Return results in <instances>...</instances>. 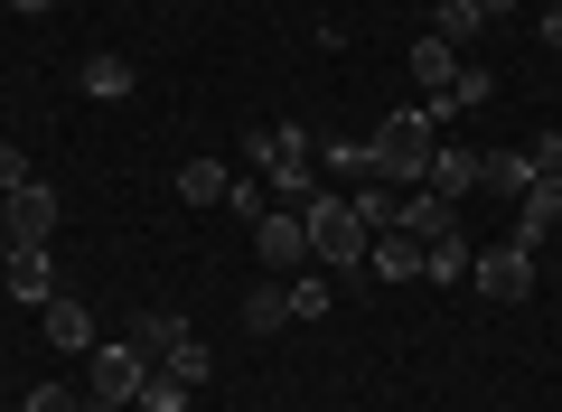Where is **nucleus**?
I'll return each instance as SVG.
<instances>
[{
	"instance_id": "4468645a",
	"label": "nucleus",
	"mask_w": 562,
	"mask_h": 412,
	"mask_svg": "<svg viewBox=\"0 0 562 412\" xmlns=\"http://www.w3.org/2000/svg\"><path fill=\"white\" fill-rule=\"evenodd\" d=\"M422 272H431V281H469V272H479V244H469L460 225H450V235H431V244H422Z\"/></svg>"
},
{
	"instance_id": "f03ea898",
	"label": "nucleus",
	"mask_w": 562,
	"mask_h": 412,
	"mask_svg": "<svg viewBox=\"0 0 562 412\" xmlns=\"http://www.w3.org/2000/svg\"><path fill=\"white\" fill-rule=\"evenodd\" d=\"M244 169L272 188V207H301V197H319V141H310L301 122H281V132H244Z\"/></svg>"
},
{
	"instance_id": "6e6552de",
	"label": "nucleus",
	"mask_w": 562,
	"mask_h": 412,
	"mask_svg": "<svg viewBox=\"0 0 562 412\" xmlns=\"http://www.w3.org/2000/svg\"><path fill=\"white\" fill-rule=\"evenodd\" d=\"M0 281H10V291H20L29 310H47V300H57V254H47V244H10Z\"/></svg>"
},
{
	"instance_id": "7ed1b4c3",
	"label": "nucleus",
	"mask_w": 562,
	"mask_h": 412,
	"mask_svg": "<svg viewBox=\"0 0 562 412\" xmlns=\"http://www.w3.org/2000/svg\"><path fill=\"white\" fill-rule=\"evenodd\" d=\"M301 235H310V263H319V272H357L366 263V235H375V225L357 216V197H301Z\"/></svg>"
},
{
	"instance_id": "9d476101",
	"label": "nucleus",
	"mask_w": 562,
	"mask_h": 412,
	"mask_svg": "<svg viewBox=\"0 0 562 412\" xmlns=\"http://www.w3.org/2000/svg\"><path fill=\"white\" fill-rule=\"evenodd\" d=\"M38 329H47V347H57V356H85V347H94V310H85V300H47V310H38Z\"/></svg>"
},
{
	"instance_id": "dca6fc26",
	"label": "nucleus",
	"mask_w": 562,
	"mask_h": 412,
	"mask_svg": "<svg viewBox=\"0 0 562 412\" xmlns=\"http://www.w3.org/2000/svg\"><path fill=\"white\" fill-rule=\"evenodd\" d=\"M281 300H291V319H301V329H319V319L338 310V291H328L319 272H281Z\"/></svg>"
},
{
	"instance_id": "a211bd4d",
	"label": "nucleus",
	"mask_w": 562,
	"mask_h": 412,
	"mask_svg": "<svg viewBox=\"0 0 562 412\" xmlns=\"http://www.w3.org/2000/svg\"><path fill=\"white\" fill-rule=\"evenodd\" d=\"M179 337H188V319H179V310H140V319H132V347L150 356V366H160V356L179 347Z\"/></svg>"
},
{
	"instance_id": "9b49d317",
	"label": "nucleus",
	"mask_w": 562,
	"mask_h": 412,
	"mask_svg": "<svg viewBox=\"0 0 562 412\" xmlns=\"http://www.w3.org/2000/svg\"><path fill=\"white\" fill-rule=\"evenodd\" d=\"M366 272H375V281H413L422 272V235H403V225L366 235Z\"/></svg>"
},
{
	"instance_id": "7c9ffc66",
	"label": "nucleus",
	"mask_w": 562,
	"mask_h": 412,
	"mask_svg": "<svg viewBox=\"0 0 562 412\" xmlns=\"http://www.w3.org/2000/svg\"><path fill=\"white\" fill-rule=\"evenodd\" d=\"M543 244H553V254H562V225H553V235H543Z\"/></svg>"
},
{
	"instance_id": "c85d7f7f",
	"label": "nucleus",
	"mask_w": 562,
	"mask_h": 412,
	"mask_svg": "<svg viewBox=\"0 0 562 412\" xmlns=\"http://www.w3.org/2000/svg\"><path fill=\"white\" fill-rule=\"evenodd\" d=\"M543 47H562V0H553V10H543Z\"/></svg>"
},
{
	"instance_id": "423d86ee",
	"label": "nucleus",
	"mask_w": 562,
	"mask_h": 412,
	"mask_svg": "<svg viewBox=\"0 0 562 412\" xmlns=\"http://www.w3.org/2000/svg\"><path fill=\"white\" fill-rule=\"evenodd\" d=\"M469 291L506 300V310H516V300H535V254H525V244H487L479 272H469Z\"/></svg>"
},
{
	"instance_id": "cd10ccee",
	"label": "nucleus",
	"mask_w": 562,
	"mask_h": 412,
	"mask_svg": "<svg viewBox=\"0 0 562 412\" xmlns=\"http://www.w3.org/2000/svg\"><path fill=\"white\" fill-rule=\"evenodd\" d=\"M10 10H20V20H47V10H66V0H10Z\"/></svg>"
},
{
	"instance_id": "f257e3e1",
	"label": "nucleus",
	"mask_w": 562,
	"mask_h": 412,
	"mask_svg": "<svg viewBox=\"0 0 562 412\" xmlns=\"http://www.w3.org/2000/svg\"><path fill=\"white\" fill-rule=\"evenodd\" d=\"M431 151H441V122L422 113V103H403V113H384L375 132H366V178L422 188V178H431Z\"/></svg>"
},
{
	"instance_id": "b1692460",
	"label": "nucleus",
	"mask_w": 562,
	"mask_h": 412,
	"mask_svg": "<svg viewBox=\"0 0 562 412\" xmlns=\"http://www.w3.org/2000/svg\"><path fill=\"white\" fill-rule=\"evenodd\" d=\"M20 412H103V403H94V393H66V385H29Z\"/></svg>"
},
{
	"instance_id": "a878e982",
	"label": "nucleus",
	"mask_w": 562,
	"mask_h": 412,
	"mask_svg": "<svg viewBox=\"0 0 562 412\" xmlns=\"http://www.w3.org/2000/svg\"><path fill=\"white\" fill-rule=\"evenodd\" d=\"M225 207H235V216H244V225H254V216H262V207H272V188H262V178H254V169H244V178H235V188H225Z\"/></svg>"
},
{
	"instance_id": "bb28decb",
	"label": "nucleus",
	"mask_w": 562,
	"mask_h": 412,
	"mask_svg": "<svg viewBox=\"0 0 562 412\" xmlns=\"http://www.w3.org/2000/svg\"><path fill=\"white\" fill-rule=\"evenodd\" d=\"M535 169H543V178H562V132H535Z\"/></svg>"
},
{
	"instance_id": "ddd939ff",
	"label": "nucleus",
	"mask_w": 562,
	"mask_h": 412,
	"mask_svg": "<svg viewBox=\"0 0 562 412\" xmlns=\"http://www.w3.org/2000/svg\"><path fill=\"white\" fill-rule=\"evenodd\" d=\"M479 188H487V197H506V207H516V197L535 188V151H479Z\"/></svg>"
},
{
	"instance_id": "2f4dec72",
	"label": "nucleus",
	"mask_w": 562,
	"mask_h": 412,
	"mask_svg": "<svg viewBox=\"0 0 562 412\" xmlns=\"http://www.w3.org/2000/svg\"><path fill=\"white\" fill-rule=\"evenodd\" d=\"M0 263H10V235H0Z\"/></svg>"
},
{
	"instance_id": "412c9836",
	"label": "nucleus",
	"mask_w": 562,
	"mask_h": 412,
	"mask_svg": "<svg viewBox=\"0 0 562 412\" xmlns=\"http://www.w3.org/2000/svg\"><path fill=\"white\" fill-rule=\"evenodd\" d=\"M188 403H198V385H179L169 366H150V375H140V412H188Z\"/></svg>"
},
{
	"instance_id": "393cba45",
	"label": "nucleus",
	"mask_w": 562,
	"mask_h": 412,
	"mask_svg": "<svg viewBox=\"0 0 562 412\" xmlns=\"http://www.w3.org/2000/svg\"><path fill=\"white\" fill-rule=\"evenodd\" d=\"M29 178H38V169H29V151H20V141H10V132H0V197H20Z\"/></svg>"
},
{
	"instance_id": "f3484780",
	"label": "nucleus",
	"mask_w": 562,
	"mask_h": 412,
	"mask_svg": "<svg viewBox=\"0 0 562 412\" xmlns=\"http://www.w3.org/2000/svg\"><path fill=\"white\" fill-rule=\"evenodd\" d=\"M450 225H460V207H450V197H431V188H413V197H403V235H422V244H431V235H450Z\"/></svg>"
},
{
	"instance_id": "c756f323",
	"label": "nucleus",
	"mask_w": 562,
	"mask_h": 412,
	"mask_svg": "<svg viewBox=\"0 0 562 412\" xmlns=\"http://www.w3.org/2000/svg\"><path fill=\"white\" fill-rule=\"evenodd\" d=\"M506 10H516V0H487V20H506Z\"/></svg>"
},
{
	"instance_id": "6ab92c4d",
	"label": "nucleus",
	"mask_w": 562,
	"mask_h": 412,
	"mask_svg": "<svg viewBox=\"0 0 562 412\" xmlns=\"http://www.w3.org/2000/svg\"><path fill=\"white\" fill-rule=\"evenodd\" d=\"M85 94H94V103H122V94H132V57L94 47V57H85Z\"/></svg>"
},
{
	"instance_id": "2eb2a0df",
	"label": "nucleus",
	"mask_w": 562,
	"mask_h": 412,
	"mask_svg": "<svg viewBox=\"0 0 562 412\" xmlns=\"http://www.w3.org/2000/svg\"><path fill=\"white\" fill-rule=\"evenodd\" d=\"M450 76H460V47H450V38H431V29H422V47H413V85H422V103L441 94Z\"/></svg>"
},
{
	"instance_id": "20e7f679",
	"label": "nucleus",
	"mask_w": 562,
	"mask_h": 412,
	"mask_svg": "<svg viewBox=\"0 0 562 412\" xmlns=\"http://www.w3.org/2000/svg\"><path fill=\"white\" fill-rule=\"evenodd\" d=\"M140 375H150V356H140L132 337H94V347H85V393H94L103 412H132Z\"/></svg>"
},
{
	"instance_id": "5701e85b",
	"label": "nucleus",
	"mask_w": 562,
	"mask_h": 412,
	"mask_svg": "<svg viewBox=\"0 0 562 412\" xmlns=\"http://www.w3.org/2000/svg\"><path fill=\"white\" fill-rule=\"evenodd\" d=\"M291 319V300H281V272L262 281V291H244V329H281Z\"/></svg>"
},
{
	"instance_id": "0eeeda50",
	"label": "nucleus",
	"mask_w": 562,
	"mask_h": 412,
	"mask_svg": "<svg viewBox=\"0 0 562 412\" xmlns=\"http://www.w3.org/2000/svg\"><path fill=\"white\" fill-rule=\"evenodd\" d=\"M254 254L272 263V272H301V263H310V235H301V207H262V216H254Z\"/></svg>"
},
{
	"instance_id": "4be33fe9",
	"label": "nucleus",
	"mask_w": 562,
	"mask_h": 412,
	"mask_svg": "<svg viewBox=\"0 0 562 412\" xmlns=\"http://www.w3.org/2000/svg\"><path fill=\"white\" fill-rule=\"evenodd\" d=\"M160 366H169V375H179V385H216V356H206V337H198V329H188V337H179V347H169V356H160Z\"/></svg>"
},
{
	"instance_id": "1a4fd4ad",
	"label": "nucleus",
	"mask_w": 562,
	"mask_h": 412,
	"mask_svg": "<svg viewBox=\"0 0 562 412\" xmlns=\"http://www.w3.org/2000/svg\"><path fill=\"white\" fill-rule=\"evenodd\" d=\"M422 188H431V197H450V207H469V197H479V151L441 132V151H431V178H422Z\"/></svg>"
},
{
	"instance_id": "aec40b11",
	"label": "nucleus",
	"mask_w": 562,
	"mask_h": 412,
	"mask_svg": "<svg viewBox=\"0 0 562 412\" xmlns=\"http://www.w3.org/2000/svg\"><path fill=\"white\" fill-rule=\"evenodd\" d=\"M225 188H235L225 159H188V169H179V197H188V207H225Z\"/></svg>"
},
{
	"instance_id": "f8f14e48",
	"label": "nucleus",
	"mask_w": 562,
	"mask_h": 412,
	"mask_svg": "<svg viewBox=\"0 0 562 412\" xmlns=\"http://www.w3.org/2000/svg\"><path fill=\"white\" fill-rule=\"evenodd\" d=\"M487 29H497V20H487V0H431V38H450L460 57L487 38Z\"/></svg>"
},
{
	"instance_id": "39448f33",
	"label": "nucleus",
	"mask_w": 562,
	"mask_h": 412,
	"mask_svg": "<svg viewBox=\"0 0 562 412\" xmlns=\"http://www.w3.org/2000/svg\"><path fill=\"white\" fill-rule=\"evenodd\" d=\"M0 235L10 244H57V178H29L20 197H0Z\"/></svg>"
}]
</instances>
